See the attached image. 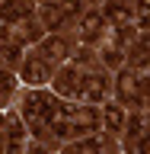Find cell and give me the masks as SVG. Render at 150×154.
Listing matches in <instances>:
<instances>
[{
	"label": "cell",
	"instance_id": "6da1fadb",
	"mask_svg": "<svg viewBox=\"0 0 150 154\" xmlns=\"http://www.w3.org/2000/svg\"><path fill=\"white\" fill-rule=\"evenodd\" d=\"M54 109H57V103L48 100V96H42V93H32L26 100V106H22V112H26V119L32 125H48L51 116H54Z\"/></svg>",
	"mask_w": 150,
	"mask_h": 154
},
{
	"label": "cell",
	"instance_id": "7a4b0ae2",
	"mask_svg": "<svg viewBox=\"0 0 150 154\" xmlns=\"http://www.w3.org/2000/svg\"><path fill=\"white\" fill-rule=\"evenodd\" d=\"M22 80H29V84H45L48 80V61L45 58H29L26 64H22Z\"/></svg>",
	"mask_w": 150,
	"mask_h": 154
},
{
	"label": "cell",
	"instance_id": "3957f363",
	"mask_svg": "<svg viewBox=\"0 0 150 154\" xmlns=\"http://www.w3.org/2000/svg\"><path fill=\"white\" fill-rule=\"evenodd\" d=\"M118 93H122V100H128V103L141 100V80H137V74L122 71V74H118Z\"/></svg>",
	"mask_w": 150,
	"mask_h": 154
},
{
	"label": "cell",
	"instance_id": "277c9868",
	"mask_svg": "<svg viewBox=\"0 0 150 154\" xmlns=\"http://www.w3.org/2000/svg\"><path fill=\"white\" fill-rule=\"evenodd\" d=\"M102 93H105V77H102V74H90V77L83 80V87H80V96L90 100V103H96Z\"/></svg>",
	"mask_w": 150,
	"mask_h": 154
},
{
	"label": "cell",
	"instance_id": "5b68a950",
	"mask_svg": "<svg viewBox=\"0 0 150 154\" xmlns=\"http://www.w3.org/2000/svg\"><path fill=\"white\" fill-rule=\"evenodd\" d=\"M83 80H86V77L80 74L77 67H67L64 74L57 77V90H61V93H80V87H83Z\"/></svg>",
	"mask_w": 150,
	"mask_h": 154
},
{
	"label": "cell",
	"instance_id": "8992f818",
	"mask_svg": "<svg viewBox=\"0 0 150 154\" xmlns=\"http://www.w3.org/2000/svg\"><path fill=\"white\" fill-rule=\"evenodd\" d=\"M96 125H99V116H96L90 106L74 109V132H93Z\"/></svg>",
	"mask_w": 150,
	"mask_h": 154
},
{
	"label": "cell",
	"instance_id": "52a82bcc",
	"mask_svg": "<svg viewBox=\"0 0 150 154\" xmlns=\"http://www.w3.org/2000/svg\"><path fill=\"white\" fill-rule=\"evenodd\" d=\"M102 26H105V19L99 16V13H90V16L83 19V26H80V35H83L86 42H96V38L102 35Z\"/></svg>",
	"mask_w": 150,
	"mask_h": 154
},
{
	"label": "cell",
	"instance_id": "ba28073f",
	"mask_svg": "<svg viewBox=\"0 0 150 154\" xmlns=\"http://www.w3.org/2000/svg\"><path fill=\"white\" fill-rule=\"evenodd\" d=\"M64 51H67L64 38H48L45 45H42V58H45L48 64H51V61H61V58H64Z\"/></svg>",
	"mask_w": 150,
	"mask_h": 154
},
{
	"label": "cell",
	"instance_id": "9c48e42d",
	"mask_svg": "<svg viewBox=\"0 0 150 154\" xmlns=\"http://www.w3.org/2000/svg\"><path fill=\"white\" fill-rule=\"evenodd\" d=\"M105 125H109V128H112V132H122L125 128V122H128V119H125V109L122 106H115V103H109L105 106Z\"/></svg>",
	"mask_w": 150,
	"mask_h": 154
},
{
	"label": "cell",
	"instance_id": "30bf717a",
	"mask_svg": "<svg viewBox=\"0 0 150 154\" xmlns=\"http://www.w3.org/2000/svg\"><path fill=\"white\" fill-rule=\"evenodd\" d=\"M29 10H32V3H29V0H7V10H3V16H7V23H13L16 16H26Z\"/></svg>",
	"mask_w": 150,
	"mask_h": 154
},
{
	"label": "cell",
	"instance_id": "8fae6325",
	"mask_svg": "<svg viewBox=\"0 0 150 154\" xmlns=\"http://www.w3.org/2000/svg\"><path fill=\"white\" fill-rule=\"evenodd\" d=\"M42 23H45L48 29H57L61 23H64V10H61V7H54V3H48V7L42 10Z\"/></svg>",
	"mask_w": 150,
	"mask_h": 154
},
{
	"label": "cell",
	"instance_id": "7c38bea8",
	"mask_svg": "<svg viewBox=\"0 0 150 154\" xmlns=\"http://www.w3.org/2000/svg\"><path fill=\"white\" fill-rule=\"evenodd\" d=\"M109 13H112V16L118 19L122 26L131 19V7H128V3H122V0H112V3H109Z\"/></svg>",
	"mask_w": 150,
	"mask_h": 154
},
{
	"label": "cell",
	"instance_id": "4fadbf2b",
	"mask_svg": "<svg viewBox=\"0 0 150 154\" xmlns=\"http://www.w3.org/2000/svg\"><path fill=\"white\" fill-rule=\"evenodd\" d=\"M64 154H99V141H80V144H67Z\"/></svg>",
	"mask_w": 150,
	"mask_h": 154
},
{
	"label": "cell",
	"instance_id": "5bb4252c",
	"mask_svg": "<svg viewBox=\"0 0 150 154\" xmlns=\"http://www.w3.org/2000/svg\"><path fill=\"white\" fill-rule=\"evenodd\" d=\"M38 35V26H32V23H19L16 26V38L19 42H29V38H35Z\"/></svg>",
	"mask_w": 150,
	"mask_h": 154
},
{
	"label": "cell",
	"instance_id": "9a60e30c",
	"mask_svg": "<svg viewBox=\"0 0 150 154\" xmlns=\"http://www.w3.org/2000/svg\"><path fill=\"white\" fill-rule=\"evenodd\" d=\"M137 7H141L144 13H147V10H150V0H137Z\"/></svg>",
	"mask_w": 150,
	"mask_h": 154
},
{
	"label": "cell",
	"instance_id": "2e32d148",
	"mask_svg": "<svg viewBox=\"0 0 150 154\" xmlns=\"http://www.w3.org/2000/svg\"><path fill=\"white\" fill-rule=\"evenodd\" d=\"M67 7H77V0H67Z\"/></svg>",
	"mask_w": 150,
	"mask_h": 154
}]
</instances>
